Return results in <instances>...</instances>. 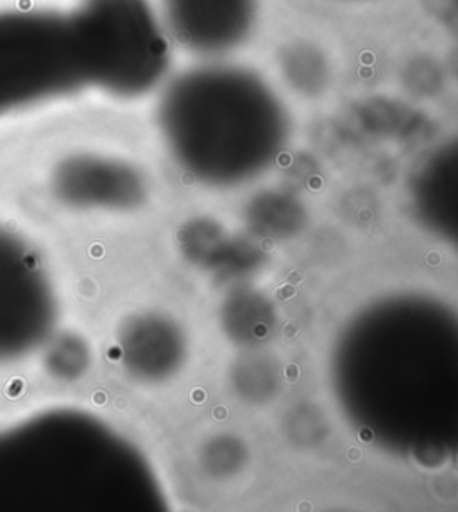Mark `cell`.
I'll return each mask as SVG.
<instances>
[{"label": "cell", "instance_id": "cell-1", "mask_svg": "<svg viewBox=\"0 0 458 512\" xmlns=\"http://www.w3.org/2000/svg\"><path fill=\"white\" fill-rule=\"evenodd\" d=\"M162 117L183 160L212 178L253 171L283 129L271 85L255 70L224 60H206L174 77L163 94Z\"/></svg>", "mask_w": 458, "mask_h": 512}, {"label": "cell", "instance_id": "cell-2", "mask_svg": "<svg viewBox=\"0 0 458 512\" xmlns=\"http://www.w3.org/2000/svg\"><path fill=\"white\" fill-rule=\"evenodd\" d=\"M68 17L85 85L138 95L169 76L172 40L151 0H81Z\"/></svg>", "mask_w": 458, "mask_h": 512}, {"label": "cell", "instance_id": "cell-3", "mask_svg": "<svg viewBox=\"0 0 458 512\" xmlns=\"http://www.w3.org/2000/svg\"><path fill=\"white\" fill-rule=\"evenodd\" d=\"M83 85L68 13L0 11V115Z\"/></svg>", "mask_w": 458, "mask_h": 512}, {"label": "cell", "instance_id": "cell-4", "mask_svg": "<svg viewBox=\"0 0 458 512\" xmlns=\"http://www.w3.org/2000/svg\"><path fill=\"white\" fill-rule=\"evenodd\" d=\"M172 43L204 60H224L255 33L260 0H156Z\"/></svg>", "mask_w": 458, "mask_h": 512}, {"label": "cell", "instance_id": "cell-5", "mask_svg": "<svg viewBox=\"0 0 458 512\" xmlns=\"http://www.w3.org/2000/svg\"><path fill=\"white\" fill-rule=\"evenodd\" d=\"M33 260L15 233L0 228V360L26 350V314L33 292Z\"/></svg>", "mask_w": 458, "mask_h": 512}, {"label": "cell", "instance_id": "cell-6", "mask_svg": "<svg viewBox=\"0 0 458 512\" xmlns=\"http://www.w3.org/2000/svg\"><path fill=\"white\" fill-rule=\"evenodd\" d=\"M340 2H362V0H340Z\"/></svg>", "mask_w": 458, "mask_h": 512}]
</instances>
